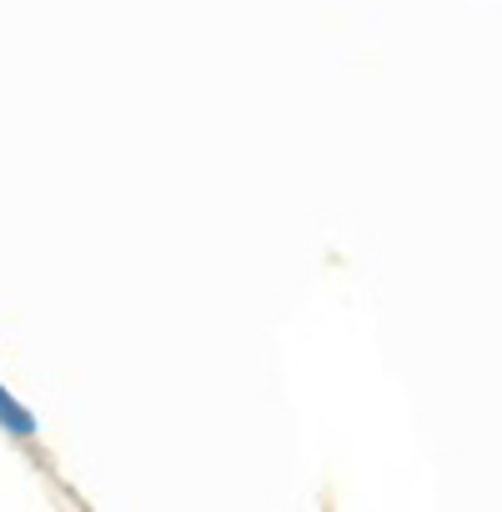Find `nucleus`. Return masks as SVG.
<instances>
[]
</instances>
